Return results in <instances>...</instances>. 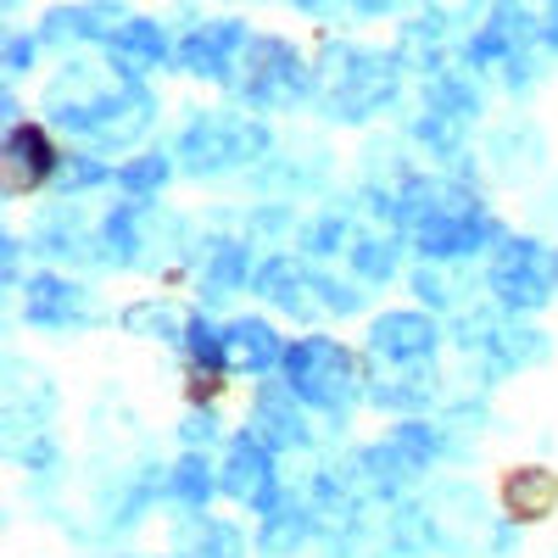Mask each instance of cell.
Returning a JSON list of instances; mask_svg holds the SVG:
<instances>
[{"mask_svg": "<svg viewBox=\"0 0 558 558\" xmlns=\"http://www.w3.org/2000/svg\"><path fill=\"white\" fill-rule=\"evenodd\" d=\"M279 375H286V386L307 408H347L363 391V368H357V357L336 336H302V341H291Z\"/></svg>", "mask_w": 558, "mask_h": 558, "instance_id": "6da1fadb", "label": "cell"}, {"mask_svg": "<svg viewBox=\"0 0 558 558\" xmlns=\"http://www.w3.org/2000/svg\"><path fill=\"white\" fill-rule=\"evenodd\" d=\"M492 291L514 313L547 307L553 291H558V252L542 246V241H502L497 257H492Z\"/></svg>", "mask_w": 558, "mask_h": 558, "instance_id": "7a4b0ae2", "label": "cell"}, {"mask_svg": "<svg viewBox=\"0 0 558 558\" xmlns=\"http://www.w3.org/2000/svg\"><path fill=\"white\" fill-rule=\"evenodd\" d=\"M218 486L235 497L252 514H279V470H274V447H263L252 430H241L235 441L223 447V463H218Z\"/></svg>", "mask_w": 558, "mask_h": 558, "instance_id": "3957f363", "label": "cell"}, {"mask_svg": "<svg viewBox=\"0 0 558 558\" xmlns=\"http://www.w3.org/2000/svg\"><path fill=\"white\" fill-rule=\"evenodd\" d=\"M89 291L73 286V279H57V274H39L28 279L23 291V318L39 324V330H78V324H89Z\"/></svg>", "mask_w": 558, "mask_h": 558, "instance_id": "277c9868", "label": "cell"}, {"mask_svg": "<svg viewBox=\"0 0 558 558\" xmlns=\"http://www.w3.org/2000/svg\"><path fill=\"white\" fill-rule=\"evenodd\" d=\"M368 347L386 363H425L436 352V318L430 313H413V307H397V313H380L368 324Z\"/></svg>", "mask_w": 558, "mask_h": 558, "instance_id": "5b68a950", "label": "cell"}, {"mask_svg": "<svg viewBox=\"0 0 558 558\" xmlns=\"http://www.w3.org/2000/svg\"><path fill=\"white\" fill-rule=\"evenodd\" d=\"M57 168H62V157L51 146V134L39 123H12V134H7V196L39 191Z\"/></svg>", "mask_w": 558, "mask_h": 558, "instance_id": "8992f818", "label": "cell"}, {"mask_svg": "<svg viewBox=\"0 0 558 558\" xmlns=\"http://www.w3.org/2000/svg\"><path fill=\"white\" fill-rule=\"evenodd\" d=\"M263 447H302L307 441V413H302V397L279 380V386H263L252 397V425H246Z\"/></svg>", "mask_w": 558, "mask_h": 558, "instance_id": "52a82bcc", "label": "cell"}, {"mask_svg": "<svg viewBox=\"0 0 558 558\" xmlns=\"http://www.w3.org/2000/svg\"><path fill=\"white\" fill-rule=\"evenodd\" d=\"M223 347H229V368H235V375H268V368L286 363V341H279L274 324H263V318H235L223 330Z\"/></svg>", "mask_w": 558, "mask_h": 558, "instance_id": "ba28073f", "label": "cell"}, {"mask_svg": "<svg viewBox=\"0 0 558 558\" xmlns=\"http://www.w3.org/2000/svg\"><path fill=\"white\" fill-rule=\"evenodd\" d=\"M558 502V475L553 470H536V463H525V470H514L502 481V508L508 520H547Z\"/></svg>", "mask_w": 558, "mask_h": 558, "instance_id": "9c48e42d", "label": "cell"}, {"mask_svg": "<svg viewBox=\"0 0 558 558\" xmlns=\"http://www.w3.org/2000/svg\"><path fill=\"white\" fill-rule=\"evenodd\" d=\"M184 352H191V363H196V391H202V380L218 386L213 375H218V368H229V347H223V330H218L213 318L196 313L191 324H184Z\"/></svg>", "mask_w": 558, "mask_h": 558, "instance_id": "30bf717a", "label": "cell"}, {"mask_svg": "<svg viewBox=\"0 0 558 558\" xmlns=\"http://www.w3.org/2000/svg\"><path fill=\"white\" fill-rule=\"evenodd\" d=\"M257 291H263L274 307H286V313H313V296H302V291H307V274H302L291 257H274V263H263V274H257Z\"/></svg>", "mask_w": 558, "mask_h": 558, "instance_id": "8fae6325", "label": "cell"}, {"mask_svg": "<svg viewBox=\"0 0 558 558\" xmlns=\"http://www.w3.org/2000/svg\"><path fill=\"white\" fill-rule=\"evenodd\" d=\"M213 486H218V481H213V470H207V458H196V452H191V458H184L179 470L168 475V492H173L184 508H207Z\"/></svg>", "mask_w": 558, "mask_h": 558, "instance_id": "7c38bea8", "label": "cell"}, {"mask_svg": "<svg viewBox=\"0 0 558 558\" xmlns=\"http://www.w3.org/2000/svg\"><path fill=\"white\" fill-rule=\"evenodd\" d=\"M246 279V252L241 246H223L218 257H213V268H207V286H213V296H229Z\"/></svg>", "mask_w": 558, "mask_h": 558, "instance_id": "4fadbf2b", "label": "cell"}, {"mask_svg": "<svg viewBox=\"0 0 558 558\" xmlns=\"http://www.w3.org/2000/svg\"><path fill=\"white\" fill-rule=\"evenodd\" d=\"M162 179H168V162H162V157H146V162H129V168L118 173V184H123V191H134V196H140V191H157Z\"/></svg>", "mask_w": 558, "mask_h": 558, "instance_id": "5bb4252c", "label": "cell"}, {"mask_svg": "<svg viewBox=\"0 0 558 558\" xmlns=\"http://www.w3.org/2000/svg\"><path fill=\"white\" fill-rule=\"evenodd\" d=\"M352 257H357V268H363V279H386L391 274V246H352Z\"/></svg>", "mask_w": 558, "mask_h": 558, "instance_id": "9a60e30c", "label": "cell"}, {"mask_svg": "<svg viewBox=\"0 0 558 558\" xmlns=\"http://www.w3.org/2000/svg\"><path fill=\"white\" fill-rule=\"evenodd\" d=\"M213 436H218V430H213V413H191V418H184V441H202V447H207Z\"/></svg>", "mask_w": 558, "mask_h": 558, "instance_id": "2e32d148", "label": "cell"}]
</instances>
